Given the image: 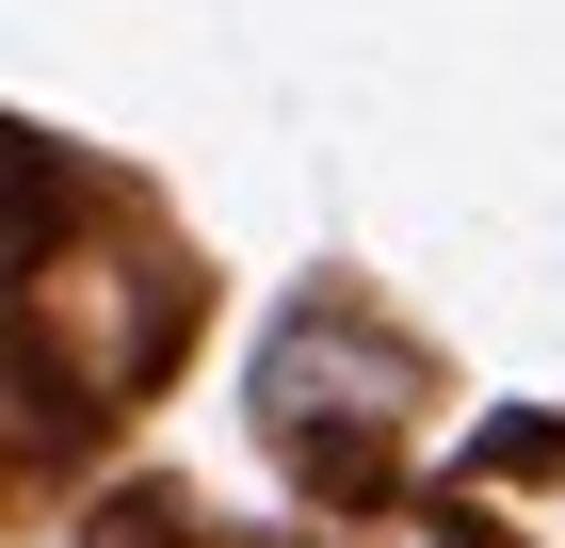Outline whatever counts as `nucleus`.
Segmentation results:
<instances>
[]
</instances>
